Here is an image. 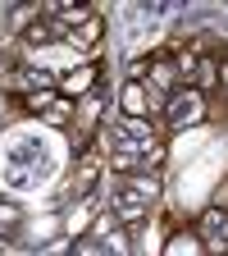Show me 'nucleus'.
I'll list each match as a JSON object with an SVG mask.
<instances>
[{
	"mask_svg": "<svg viewBox=\"0 0 228 256\" xmlns=\"http://www.w3.org/2000/svg\"><path fill=\"white\" fill-rule=\"evenodd\" d=\"M197 234H201L206 252H219V256H224V247H228V210L210 206V210L197 220Z\"/></svg>",
	"mask_w": 228,
	"mask_h": 256,
	"instance_id": "obj_8",
	"label": "nucleus"
},
{
	"mask_svg": "<svg viewBox=\"0 0 228 256\" xmlns=\"http://www.w3.org/2000/svg\"><path fill=\"white\" fill-rule=\"evenodd\" d=\"M224 256H228V247H224Z\"/></svg>",
	"mask_w": 228,
	"mask_h": 256,
	"instance_id": "obj_17",
	"label": "nucleus"
},
{
	"mask_svg": "<svg viewBox=\"0 0 228 256\" xmlns=\"http://www.w3.org/2000/svg\"><path fill=\"white\" fill-rule=\"evenodd\" d=\"M18 224H23V210L0 197V234H18Z\"/></svg>",
	"mask_w": 228,
	"mask_h": 256,
	"instance_id": "obj_15",
	"label": "nucleus"
},
{
	"mask_svg": "<svg viewBox=\"0 0 228 256\" xmlns=\"http://www.w3.org/2000/svg\"><path fill=\"white\" fill-rule=\"evenodd\" d=\"M18 106H23V110H32V114H37L41 124H50V128H69V124H73V110H78V106L69 101V96H59L55 87L18 96Z\"/></svg>",
	"mask_w": 228,
	"mask_h": 256,
	"instance_id": "obj_2",
	"label": "nucleus"
},
{
	"mask_svg": "<svg viewBox=\"0 0 228 256\" xmlns=\"http://www.w3.org/2000/svg\"><path fill=\"white\" fill-rule=\"evenodd\" d=\"M114 128H119V142H133V146H165L155 119H128V114H119Z\"/></svg>",
	"mask_w": 228,
	"mask_h": 256,
	"instance_id": "obj_7",
	"label": "nucleus"
},
{
	"mask_svg": "<svg viewBox=\"0 0 228 256\" xmlns=\"http://www.w3.org/2000/svg\"><path fill=\"white\" fill-rule=\"evenodd\" d=\"M96 82H101V64H96V60L73 64V69H59V74H55V92H59V96H69V101L87 96Z\"/></svg>",
	"mask_w": 228,
	"mask_h": 256,
	"instance_id": "obj_5",
	"label": "nucleus"
},
{
	"mask_svg": "<svg viewBox=\"0 0 228 256\" xmlns=\"http://www.w3.org/2000/svg\"><path fill=\"white\" fill-rule=\"evenodd\" d=\"M192 87H197L201 96L219 87V60H215V55H201V60H197V78H192Z\"/></svg>",
	"mask_w": 228,
	"mask_h": 256,
	"instance_id": "obj_12",
	"label": "nucleus"
},
{
	"mask_svg": "<svg viewBox=\"0 0 228 256\" xmlns=\"http://www.w3.org/2000/svg\"><path fill=\"white\" fill-rule=\"evenodd\" d=\"M146 87L160 92V96H165V92L174 96V92H178V64H169L165 55H155V60H151V82H146Z\"/></svg>",
	"mask_w": 228,
	"mask_h": 256,
	"instance_id": "obj_11",
	"label": "nucleus"
},
{
	"mask_svg": "<svg viewBox=\"0 0 228 256\" xmlns=\"http://www.w3.org/2000/svg\"><path fill=\"white\" fill-rule=\"evenodd\" d=\"M101 37H105V18H101V14H91L82 28L64 32V42H69L73 50H96V46H101Z\"/></svg>",
	"mask_w": 228,
	"mask_h": 256,
	"instance_id": "obj_9",
	"label": "nucleus"
},
{
	"mask_svg": "<svg viewBox=\"0 0 228 256\" xmlns=\"http://www.w3.org/2000/svg\"><path fill=\"white\" fill-rule=\"evenodd\" d=\"M105 247H110L114 256H133V242H128V229H114V234H105Z\"/></svg>",
	"mask_w": 228,
	"mask_h": 256,
	"instance_id": "obj_16",
	"label": "nucleus"
},
{
	"mask_svg": "<svg viewBox=\"0 0 228 256\" xmlns=\"http://www.w3.org/2000/svg\"><path fill=\"white\" fill-rule=\"evenodd\" d=\"M87 224H91V197H82V202H78V210L69 215V238L87 234Z\"/></svg>",
	"mask_w": 228,
	"mask_h": 256,
	"instance_id": "obj_14",
	"label": "nucleus"
},
{
	"mask_svg": "<svg viewBox=\"0 0 228 256\" xmlns=\"http://www.w3.org/2000/svg\"><path fill=\"white\" fill-rule=\"evenodd\" d=\"M110 215H114V224H119V229H137V224L151 215V202L142 197V192H133V188L114 183V197H110Z\"/></svg>",
	"mask_w": 228,
	"mask_h": 256,
	"instance_id": "obj_4",
	"label": "nucleus"
},
{
	"mask_svg": "<svg viewBox=\"0 0 228 256\" xmlns=\"http://www.w3.org/2000/svg\"><path fill=\"white\" fill-rule=\"evenodd\" d=\"M165 106H169V96L151 92V87H146V82H137V78H128V82L119 87V114H128V119L165 114Z\"/></svg>",
	"mask_w": 228,
	"mask_h": 256,
	"instance_id": "obj_3",
	"label": "nucleus"
},
{
	"mask_svg": "<svg viewBox=\"0 0 228 256\" xmlns=\"http://www.w3.org/2000/svg\"><path fill=\"white\" fill-rule=\"evenodd\" d=\"M101 170H105V151H101V146H82L78 170H73V197H78V202L91 197V188H96V178H101Z\"/></svg>",
	"mask_w": 228,
	"mask_h": 256,
	"instance_id": "obj_6",
	"label": "nucleus"
},
{
	"mask_svg": "<svg viewBox=\"0 0 228 256\" xmlns=\"http://www.w3.org/2000/svg\"><path fill=\"white\" fill-rule=\"evenodd\" d=\"M50 32H55V23L41 14L37 23H27V28H23V42H27V46H46V42H50Z\"/></svg>",
	"mask_w": 228,
	"mask_h": 256,
	"instance_id": "obj_13",
	"label": "nucleus"
},
{
	"mask_svg": "<svg viewBox=\"0 0 228 256\" xmlns=\"http://www.w3.org/2000/svg\"><path fill=\"white\" fill-rule=\"evenodd\" d=\"M165 128L169 133H187V128H201L206 119H210V101L197 92V87H178L174 96H169V106H165Z\"/></svg>",
	"mask_w": 228,
	"mask_h": 256,
	"instance_id": "obj_1",
	"label": "nucleus"
},
{
	"mask_svg": "<svg viewBox=\"0 0 228 256\" xmlns=\"http://www.w3.org/2000/svg\"><path fill=\"white\" fill-rule=\"evenodd\" d=\"M165 256H210V252H206L197 229H174L169 242H165Z\"/></svg>",
	"mask_w": 228,
	"mask_h": 256,
	"instance_id": "obj_10",
	"label": "nucleus"
}]
</instances>
